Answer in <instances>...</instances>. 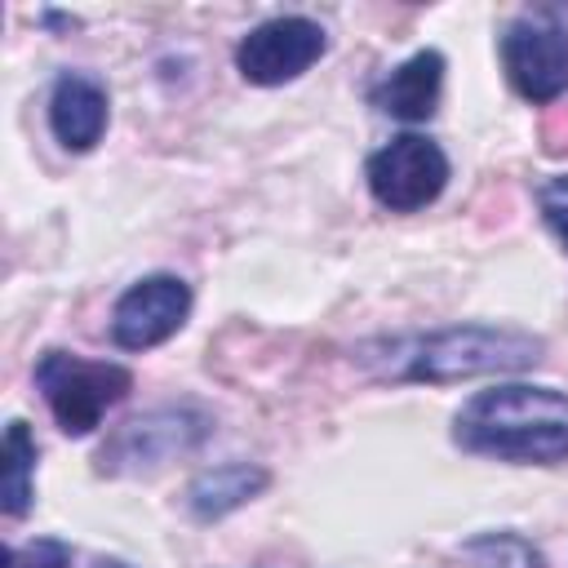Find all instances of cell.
<instances>
[{
	"instance_id": "6da1fadb",
	"label": "cell",
	"mask_w": 568,
	"mask_h": 568,
	"mask_svg": "<svg viewBox=\"0 0 568 568\" xmlns=\"http://www.w3.org/2000/svg\"><path fill=\"white\" fill-rule=\"evenodd\" d=\"M453 439L457 448L479 457L515 466H559L568 462V395L528 382L488 386L457 408Z\"/></svg>"
},
{
	"instance_id": "7a4b0ae2",
	"label": "cell",
	"mask_w": 568,
	"mask_h": 568,
	"mask_svg": "<svg viewBox=\"0 0 568 568\" xmlns=\"http://www.w3.org/2000/svg\"><path fill=\"white\" fill-rule=\"evenodd\" d=\"M546 342L528 328L510 324H453L439 333H426L408 346L399 377L408 382H462L484 373H519L541 364Z\"/></svg>"
},
{
	"instance_id": "3957f363",
	"label": "cell",
	"mask_w": 568,
	"mask_h": 568,
	"mask_svg": "<svg viewBox=\"0 0 568 568\" xmlns=\"http://www.w3.org/2000/svg\"><path fill=\"white\" fill-rule=\"evenodd\" d=\"M36 386L67 435H89L98 430L106 408H115L133 390V373L124 364L80 359L71 351H44L36 364Z\"/></svg>"
},
{
	"instance_id": "277c9868",
	"label": "cell",
	"mask_w": 568,
	"mask_h": 568,
	"mask_svg": "<svg viewBox=\"0 0 568 568\" xmlns=\"http://www.w3.org/2000/svg\"><path fill=\"white\" fill-rule=\"evenodd\" d=\"M501 62L510 84L546 106L568 89V13L559 4H532L501 31Z\"/></svg>"
},
{
	"instance_id": "5b68a950",
	"label": "cell",
	"mask_w": 568,
	"mask_h": 568,
	"mask_svg": "<svg viewBox=\"0 0 568 568\" xmlns=\"http://www.w3.org/2000/svg\"><path fill=\"white\" fill-rule=\"evenodd\" d=\"M213 435V417L191 408V404H173V408H155L146 417L124 422L98 453V470L106 475H151L186 453H200V444Z\"/></svg>"
},
{
	"instance_id": "8992f818",
	"label": "cell",
	"mask_w": 568,
	"mask_h": 568,
	"mask_svg": "<svg viewBox=\"0 0 568 568\" xmlns=\"http://www.w3.org/2000/svg\"><path fill=\"white\" fill-rule=\"evenodd\" d=\"M368 191L390 213H417L448 186V155L426 133H399L368 155Z\"/></svg>"
},
{
	"instance_id": "52a82bcc",
	"label": "cell",
	"mask_w": 568,
	"mask_h": 568,
	"mask_svg": "<svg viewBox=\"0 0 568 568\" xmlns=\"http://www.w3.org/2000/svg\"><path fill=\"white\" fill-rule=\"evenodd\" d=\"M328 49V31L315 18L302 13H280L257 22L240 44H235V67L248 84H288L302 71H311Z\"/></svg>"
},
{
	"instance_id": "ba28073f",
	"label": "cell",
	"mask_w": 568,
	"mask_h": 568,
	"mask_svg": "<svg viewBox=\"0 0 568 568\" xmlns=\"http://www.w3.org/2000/svg\"><path fill=\"white\" fill-rule=\"evenodd\" d=\"M191 315V284L178 275H146L129 284L111 306V342L120 351H151L169 342Z\"/></svg>"
},
{
	"instance_id": "9c48e42d",
	"label": "cell",
	"mask_w": 568,
	"mask_h": 568,
	"mask_svg": "<svg viewBox=\"0 0 568 568\" xmlns=\"http://www.w3.org/2000/svg\"><path fill=\"white\" fill-rule=\"evenodd\" d=\"M439 93H444V53L439 49H422L408 62H399L386 80H377L373 93H368V102L382 115H390V120L417 124V120H430L435 115Z\"/></svg>"
},
{
	"instance_id": "30bf717a",
	"label": "cell",
	"mask_w": 568,
	"mask_h": 568,
	"mask_svg": "<svg viewBox=\"0 0 568 568\" xmlns=\"http://www.w3.org/2000/svg\"><path fill=\"white\" fill-rule=\"evenodd\" d=\"M49 129L67 151H93L106 129V89L84 71H62L49 93Z\"/></svg>"
},
{
	"instance_id": "8fae6325",
	"label": "cell",
	"mask_w": 568,
	"mask_h": 568,
	"mask_svg": "<svg viewBox=\"0 0 568 568\" xmlns=\"http://www.w3.org/2000/svg\"><path fill=\"white\" fill-rule=\"evenodd\" d=\"M266 484H271V475L262 466H253V462H226V466H213V470H204V475L191 479L186 510L209 524V519H222V515L240 510L244 501H253Z\"/></svg>"
},
{
	"instance_id": "7c38bea8",
	"label": "cell",
	"mask_w": 568,
	"mask_h": 568,
	"mask_svg": "<svg viewBox=\"0 0 568 568\" xmlns=\"http://www.w3.org/2000/svg\"><path fill=\"white\" fill-rule=\"evenodd\" d=\"M31 488H36V439L27 422H9L4 426V453H0V506L4 515H27L31 506Z\"/></svg>"
},
{
	"instance_id": "4fadbf2b",
	"label": "cell",
	"mask_w": 568,
	"mask_h": 568,
	"mask_svg": "<svg viewBox=\"0 0 568 568\" xmlns=\"http://www.w3.org/2000/svg\"><path fill=\"white\" fill-rule=\"evenodd\" d=\"M462 555L470 568H546V555L519 537V532H479L470 541H462Z\"/></svg>"
},
{
	"instance_id": "5bb4252c",
	"label": "cell",
	"mask_w": 568,
	"mask_h": 568,
	"mask_svg": "<svg viewBox=\"0 0 568 568\" xmlns=\"http://www.w3.org/2000/svg\"><path fill=\"white\" fill-rule=\"evenodd\" d=\"M537 209L546 217V226L559 235V244L568 248V178H550L537 186Z\"/></svg>"
},
{
	"instance_id": "9a60e30c",
	"label": "cell",
	"mask_w": 568,
	"mask_h": 568,
	"mask_svg": "<svg viewBox=\"0 0 568 568\" xmlns=\"http://www.w3.org/2000/svg\"><path fill=\"white\" fill-rule=\"evenodd\" d=\"M13 568H71V546L58 537H36L13 550Z\"/></svg>"
},
{
	"instance_id": "2e32d148",
	"label": "cell",
	"mask_w": 568,
	"mask_h": 568,
	"mask_svg": "<svg viewBox=\"0 0 568 568\" xmlns=\"http://www.w3.org/2000/svg\"><path fill=\"white\" fill-rule=\"evenodd\" d=\"M541 146L546 155H564L568 151V106H555L541 124Z\"/></svg>"
},
{
	"instance_id": "e0dca14e",
	"label": "cell",
	"mask_w": 568,
	"mask_h": 568,
	"mask_svg": "<svg viewBox=\"0 0 568 568\" xmlns=\"http://www.w3.org/2000/svg\"><path fill=\"white\" fill-rule=\"evenodd\" d=\"M98 568H133V564H124V559H98Z\"/></svg>"
}]
</instances>
